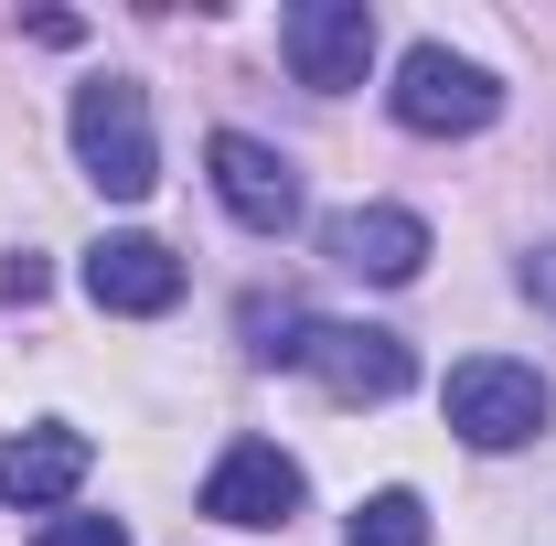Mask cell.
I'll return each instance as SVG.
<instances>
[{
    "instance_id": "obj_11",
    "label": "cell",
    "mask_w": 556,
    "mask_h": 546,
    "mask_svg": "<svg viewBox=\"0 0 556 546\" xmlns=\"http://www.w3.org/2000/svg\"><path fill=\"white\" fill-rule=\"evenodd\" d=\"M353 546H428V504L417 493H375L353 514Z\"/></svg>"
},
{
    "instance_id": "obj_7",
    "label": "cell",
    "mask_w": 556,
    "mask_h": 546,
    "mask_svg": "<svg viewBox=\"0 0 556 546\" xmlns=\"http://www.w3.org/2000/svg\"><path fill=\"white\" fill-rule=\"evenodd\" d=\"M300 493H311V482H300V461H289L278 439H236V450L204 472V514L214 525H289Z\"/></svg>"
},
{
    "instance_id": "obj_5",
    "label": "cell",
    "mask_w": 556,
    "mask_h": 546,
    "mask_svg": "<svg viewBox=\"0 0 556 546\" xmlns=\"http://www.w3.org/2000/svg\"><path fill=\"white\" fill-rule=\"evenodd\" d=\"M278 54H289L300 86L343 97V86H364V65H375V11H364V0H289V11H278Z\"/></svg>"
},
{
    "instance_id": "obj_14",
    "label": "cell",
    "mask_w": 556,
    "mask_h": 546,
    "mask_svg": "<svg viewBox=\"0 0 556 546\" xmlns=\"http://www.w3.org/2000/svg\"><path fill=\"white\" fill-rule=\"evenodd\" d=\"M525 289H535V300L556 311V247H535V258H525Z\"/></svg>"
},
{
    "instance_id": "obj_13",
    "label": "cell",
    "mask_w": 556,
    "mask_h": 546,
    "mask_svg": "<svg viewBox=\"0 0 556 546\" xmlns=\"http://www.w3.org/2000/svg\"><path fill=\"white\" fill-rule=\"evenodd\" d=\"M0 300H43V258H0Z\"/></svg>"
},
{
    "instance_id": "obj_12",
    "label": "cell",
    "mask_w": 556,
    "mask_h": 546,
    "mask_svg": "<svg viewBox=\"0 0 556 546\" xmlns=\"http://www.w3.org/2000/svg\"><path fill=\"white\" fill-rule=\"evenodd\" d=\"M33 546H129V525H118V514H54Z\"/></svg>"
},
{
    "instance_id": "obj_10",
    "label": "cell",
    "mask_w": 556,
    "mask_h": 546,
    "mask_svg": "<svg viewBox=\"0 0 556 546\" xmlns=\"http://www.w3.org/2000/svg\"><path fill=\"white\" fill-rule=\"evenodd\" d=\"M97 472V450H86V429H22V439H0V493L22 504V514H43V504H65L75 482Z\"/></svg>"
},
{
    "instance_id": "obj_8",
    "label": "cell",
    "mask_w": 556,
    "mask_h": 546,
    "mask_svg": "<svg viewBox=\"0 0 556 546\" xmlns=\"http://www.w3.org/2000/svg\"><path fill=\"white\" fill-rule=\"evenodd\" d=\"M321 258L353 269V278H375V289H396V278L428 269V225H417L407 204H353V214L321 225Z\"/></svg>"
},
{
    "instance_id": "obj_3",
    "label": "cell",
    "mask_w": 556,
    "mask_h": 546,
    "mask_svg": "<svg viewBox=\"0 0 556 546\" xmlns=\"http://www.w3.org/2000/svg\"><path fill=\"white\" fill-rule=\"evenodd\" d=\"M386 108L417 139H471V129L503 119V75L471 65V54H450V44H417L407 65H396V86H386Z\"/></svg>"
},
{
    "instance_id": "obj_2",
    "label": "cell",
    "mask_w": 556,
    "mask_h": 546,
    "mask_svg": "<svg viewBox=\"0 0 556 546\" xmlns=\"http://www.w3.org/2000/svg\"><path fill=\"white\" fill-rule=\"evenodd\" d=\"M450 429L471 439V450H525L535 429L556 418V386L535 364H514V353H471V364H450Z\"/></svg>"
},
{
    "instance_id": "obj_1",
    "label": "cell",
    "mask_w": 556,
    "mask_h": 546,
    "mask_svg": "<svg viewBox=\"0 0 556 546\" xmlns=\"http://www.w3.org/2000/svg\"><path fill=\"white\" fill-rule=\"evenodd\" d=\"M75 161H86V183H97L108 204H139V194L161 183L150 97H139L129 75H97V86H75Z\"/></svg>"
},
{
    "instance_id": "obj_6",
    "label": "cell",
    "mask_w": 556,
    "mask_h": 546,
    "mask_svg": "<svg viewBox=\"0 0 556 546\" xmlns=\"http://www.w3.org/2000/svg\"><path fill=\"white\" fill-rule=\"evenodd\" d=\"M214 194H225V214L247 225V236H289L300 225V172H289V150H268V139L247 129H214Z\"/></svg>"
},
{
    "instance_id": "obj_9",
    "label": "cell",
    "mask_w": 556,
    "mask_h": 546,
    "mask_svg": "<svg viewBox=\"0 0 556 546\" xmlns=\"http://www.w3.org/2000/svg\"><path fill=\"white\" fill-rule=\"evenodd\" d=\"M86 289H97V311L150 322V311L182 300V258H172L161 236H97V247H86Z\"/></svg>"
},
{
    "instance_id": "obj_4",
    "label": "cell",
    "mask_w": 556,
    "mask_h": 546,
    "mask_svg": "<svg viewBox=\"0 0 556 546\" xmlns=\"http://www.w3.org/2000/svg\"><path fill=\"white\" fill-rule=\"evenodd\" d=\"M289 364H300L321 397H343V408H386V397L417 386V353L396 333H375V322H300Z\"/></svg>"
}]
</instances>
